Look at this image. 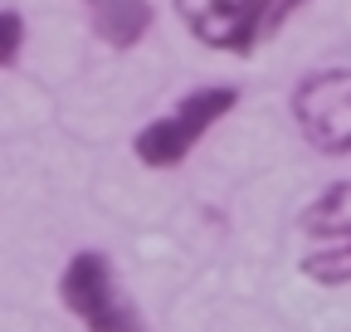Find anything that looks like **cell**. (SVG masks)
<instances>
[{
  "instance_id": "277c9868",
  "label": "cell",
  "mask_w": 351,
  "mask_h": 332,
  "mask_svg": "<svg viewBox=\"0 0 351 332\" xmlns=\"http://www.w3.org/2000/svg\"><path fill=\"white\" fill-rule=\"evenodd\" d=\"M298 132L327 156H351V64L317 69L293 88Z\"/></svg>"
},
{
  "instance_id": "6da1fadb",
  "label": "cell",
  "mask_w": 351,
  "mask_h": 332,
  "mask_svg": "<svg viewBox=\"0 0 351 332\" xmlns=\"http://www.w3.org/2000/svg\"><path fill=\"white\" fill-rule=\"evenodd\" d=\"M191 39H200L215 54H234L249 59L263 49L298 10H307L313 0H171Z\"/></svg>"
},
{
  "instance_id": "5b68a950",
  "label": "cell",
  "mask_w": 351,
  "mask_h": 332,
  "mask_svg": "<svg viewBox=\"0 0 351 332\" xmlns=\"http://www.w3.org/2000/svg\"><path fill=\"white\" fill-rule=\"evenodd\" d=\"M83 10H88V25H93V34L103 39L108 49H132V45H142L156 10H152V0H83Z\"/></svg>"
},
{
  "instance_id": "52a82bcc",
  "label": "cell",
  "mask_w": 351,
  "mask_h": 332,
  "mask_svg": "<svg viewBox=\"0 0 351 332\" xmlns=\"http://www.w3.org/2000/svg\"><path fill=\"white\" fill-rule=\"evenodd\" d=\"M302 269H307V278H317L327 288L351 283V235L346 239H322V249H313Z\"/></svg>"
},
{
  "instance_id": "7a4b0ae2",
  "label": "cell",
  "mask_w": 351,
  "mask_h": 332,
  "mask_svg": "<svg viewBox=\"0 0 351 332\" xmlns=\"http://www.w3.org/2000/svg\"><path fill=\"white\" fill-rule=\"evenodd\" d=\"M239 103V88L234 83H210V88H191L181 103L171 112L152 117L147 128L132 137V152H137L142 166L152 171H171V166H181L219 122H225Z\"/></svg>"
},
{
  "instance_id": "3957f363",
  "label": "cell",
  "mask_w": 351,
  "mask_h": 332,
  "mask_svg": "<svg viewBox=\"0 0 351 332\" xmlns=\"http://www.w3.org/2000/svg\"><path fill=\"white\" fill-rule=\"evenodd\" d=\"M59 298L88 332H147L137 303L122 294L103 249H78L59 274Z\"/></svg>"
},
{
  "instance_id": "ba28073f",
  "label": "cell",
  "mask_w": 351,
  "mask_h": 332,
  "mask_svg": "<svg viewBox=\"0 0 351 332\" xmlns=\"http://www.w3.org/2000/svg\"><path fill=\"white\" fill-rule=\"evenodd\" d=\"M25 49V20L20 10H0V69H10Z\"/></svg>"
},
{
  "instance_id": "8992f818",
  "label": "cell",
  "mask_w": 351,
  "mask_h": 332,
  "mask_svg": "<svg viewBox=\"0 0 351 332\" xmlns=\"http://www.w3.org/2000/svg\"><path fill=\"white\" fill-rule=\"evenodd\" d=\"M302 225L313 230V235H322V239H346V235H351V181L327 186V191L302 211Z\"/></svg>"
}]
</instances>
